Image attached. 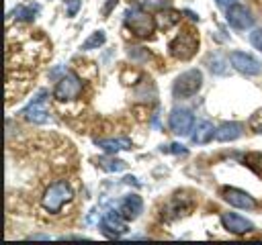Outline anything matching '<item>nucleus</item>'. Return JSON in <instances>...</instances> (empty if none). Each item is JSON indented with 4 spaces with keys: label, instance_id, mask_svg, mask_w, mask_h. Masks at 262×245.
I'll list each match as a JSON object with an SVG mask.
<instances>
[{
    "label": "nucleus",
    "instance_id": "obj_8",
    "mask_svg": "<svg viewBox=\"0 0 262 245\" xmlns=\"http://www.w3.org/2000/svg\"><path fill=\"white\" fill-rule=\"evenodd\" d=\"M168 125H170L172 133H176V135H188L192 131V125H194L192 112L186 110V108H174L170 112Z\"/></svg>",
    "mask_w": 262,
    "mask_h": 245
},
{
    "label": "nucleus",
    "instance_id": "obj_18",
    "mask_svg": "<svg viewBox=\"0 0 262 245\" xmlns=\"http://www.w3.org/2000/svg\"><path fill=\"white\" fill-rule=\"evenodd\" d=\"M37 12H39V6L37 4H20L12 12H8V16H12L16 20H33Z\"/></svg>",
    "mask_w": 262,
    "mask_h": 245
},
{
    "label": "nucleus",
    "instance_id": "obj_21",
    "mask_svg": "<svg viewBox=\"0 0 262 245\" xmlns=\"http://www.w3.org/2000/svg\"><path fill=\"white\" fill-rule=\"evenodd\" d=\"M104 41H106L104 31H96V33H92V35L82 43V49H84V51H88V49H98L100 45H104Z\"/></svg>",
    "mask_w": 262,
    "mask_h": 245
},
{
    "label": "nucleus",
    "instance_id": "obj_15",
    "mask_svg": "<svg viewBox=\"0 0 262 245\" xmlns=\"http://www.w3.org/2000/svg\"><path fill=\"white\" fill-rule=\"evenodd\" d=\"M242 133H244L242 122L229 120V122H221V125L215 129V139L221 141V143H227V141H235L237 137H242Z\"/></svg>",
    "mask_w": 262,
    "mask_h": 245
},
{
    "label": "nucleus",
    "instance_id": "obj_11",
    "mask_svg": "<svg viewBox=\"0 0 262 245\" xmlns=\"http://www.w3.org/2000/svg\"><path fill=\"white\" fill-rule=\"evenodd\" d=\"M221 196H223L225 202H229V204L235 206V208H244V210L256 208V200H254L248 192H244V190H239V188H223V190H221Z\"/></svg>",
    "mask_w": 262,
    "mask_h": 245
},
{
    "label": "nucleus",
    "instance_id": "obj_1",
    "mask_svg": "<svg viewBox=\"0 0 262 245\" xmlns=\"http://www.w3.org/2000/svg\"><path fill=\"white\" fill-rule=\"evenodd\" d=\"M72 196H74V194H72V188H70L68 182H55V184H51V186L45 190V194H43V198H41V204H43V208H45L47 212L57 214V212L61 210V206L72 200Z\"/></svg>",
    "mask_w": 262,
    "mask_h": 245
},
{
    "label": "nucleus",
    "instance_id": "obj_26",
    "mask_svg": "<svg viewBox=\"0 0 262 245\" xmlns=\"http://www.w3.org/2000/svg\"><path fill=\"white\" fill-rule=\"evenodd\" d=\"M250 43H252L258 51H262V27L256 29L254 33H250Z\"/></svg>",
    "mask_w": 262,
    "mask_h": 245
},
{
    "label": "nucleus",
    "instance_id": "obj_3",
    "mask_svg": "<svg viewBox=\"0 0 262 245\" xmlns=\"http://www.w3.org/2000/svg\"><path fill=\"white\" fill-rule=\"evenodd\" d=\"M201 86H203L201 69H186L174 80L172 92H174L176 98H190L201 90Z\"/></svg>",
    "mask_w": 262,
    "mask_h": 245
},
{
    "label": "nucleus",
    "instance_id": "obj_28",
    "mask_svg": "<svg viewBox=\"0 0 262 245\" xmlns=\"http://www.w3.org/2000/svg\"><path fill=\"white\" fill-rule=\"evenodd\" d=\"M117 2H119V0H106L104 6H102V16H108V14L113 12V8L117 6Z\"/></svg>",
    "mask_w": 262,
    "mask_h": 245
},
{
    "label": "nucleus",
    "instance_id": "obj_19",
    "mask_svg": "<svg viewBox=\"0 0 262 245\" xmlns=\"http://www.w3.org/2000/svg\"><path fill=\"white\" fill-rule=\"evenodd\" d=\"M207 65H209V69H211L213 74H217V76H227V71H229L227 59H225L223 55H219V53L209 55V57H207Z\"/></svg>",
    "mask_w": 262,
    "mask_h": 245
},
{
    "label": "nucleus",
    "instance_id": "obj_14",
    "mask_svg": "<svg viewBox=\"0 0 262 245\" xmlns=\"http://www.w3.org/2000/svg\"><path fill=\"white\" fill-rule=\"evenodd\" d=\"M117 210L121 212L123 218L133 220V218H137V216L143 212V200H141L137 194H129V196H125V198L121 200V204H119Z\"/></svg>",
    "mask_w": 262,
    "mask_h": 245
},
{
    "label": "nucleus",
    "instance_id": "obj_25",
    "mask_svg": "<svg viewBox=\"0 0 262 245\" xmlns=\"http://www.w3.org/2000/svg\"><path fill=\"white\" fill-rule=\"evenodd\" d=\"M80 6H82V0H66V14L68 16H76Z\"/></svg>",
    "mask_w": 262,
    "mask_h": 245
},
{
    "label": "nucleus",
    "instance_id": "obj_23",
    "mask_svg": "<svg viewBox=\"0 0 262 245\" xmlns=\"http://www.w3.org/2000/svg\"><path fill=\"white\" fill-rule=\"evenodd\" d=\"M244 163H246L256 176L262 178V153H248V155L244 157Z\"/></svg>",
    "mask_w": 262,
    "mask_h": 245
},
{
    "label": "nucleus",
    "instance_id": "obj_9",
    "mask_svg": "<svg viewBox=\"0 0 262 245\" xmlns=\"http://www.w3.org/2000/svg\"><path fill=\"white\" fill-rule=\"evenodd\" d=\"M125 220H127V218H123L119 210H108V212H104L102 218H100V229H102V233L108 235V237H119V235L127 233V223H125Z\"/></svg>",
    "mask_w": 262,
    "mask_h": 245
},
{
    "label": "nucleus",
    "instance_id": "obj_22",
    "mask_svg": "<svg viewBox=\"0 0 262 245\" xmlns=\"http://www.w3.org/2000/svg\"><path fill=\"white\" fill-rule=\"evenodd\" d=\"M178 20H180V12H176V10H166V12L160 14V22H158V27L166 31V29L174 27Z\"/></svg>",
    "mask_w": 262,
    "mask_h": 245
},
{
    "label": "nucleus",
    "instance_id": "obj_2",
    "mask_svg": "<svg viewBox=\"0 0 262 245\" xmlns=\"http://www.w3.org/2000/svg\"><path fill=\"white\" fill-rule=\"evenodd\" d=\"M125 24L131 29V33H135L137 37H149L156 27H158V20L149 14V12H143L139 8H129L125 12Z\"/></svg>",
    "mask_w": 262,
    "mask_h": 245
},
{
    "label": "nucleus",
    "instance_id": "obj_20",
    "mask_svg": "<svg viewBox=\"0 0 262 245\" xmlns=\"http://www.w3.org/2000/svg\"><path fill=\"white\" fill-rule=\"evenodd\" d=\"M98 167H102L104 172H123L127 167V163L123 159H117V157H98L96 159Z\"/></svg>",
    "mask_w": 262,
    "mask_h": 245
},
{
    "label": "nucleus",
    "instance_id": "obj_6",
    "mask_svg": "<svg viewBox=\"0 0 262 245\" xmlns=\"http://www.w3.org/2000/svg\"><path fill=\"white\" fill-rule=\"evenodd\" d=\"M229 61H231V65H233L239 74H244V76H258V74L262 71V63H260L254 55L244 53V51H231V53H229Z\"/></svg>",
    "mask_w": 262,
    "mask_h": 245
},
{
    "label": "nucleus",
    "instance_id": "obj_7",
    "mask_svg": "<svg viewBox=\"0 0 262 245\" xmlns=\"http://www.w3.org/2000/svg\"><path fill=\"white\" fill-rule=\"evenodd\" d=\"M45 96H47V92L41 90V92L37 94V98L23 110V114H25L27 120H31V122H35V125H45V122H49V110H47V106H45Z\"/></svg>",
    "mask_w": 262,
    "mask_h": 245
},
{
    "label": "nucleus",
    "instance_id": "obj_16",
    "mask_svg": "<svg viewBox=\"0 0 262 245\" xmlns=\"http://www.w3.org/2000/svg\"><path fill=\"white\" fill-rule=\"evenodd\" d=\"M215 137V129L209 120H196L192 125V133H190V141L196 145H205Z\"/></svg>",
    "mask_w": 262,
    "mask_h": 245
},
{
    "label": "nucleus",
    "instance_id": "obj_10",
    "mask_svg": "<svg viewBox=\"0 0 262 245\" xmlns=\"http://www.w3.org/2000/svg\"><path fill=\"white\" fill-rule=\"evenodd\" d=\"M227 22L235 31H246V29H250L254 24V16L246 6L231 4V6H227Z\"/></svg>",
    "mask_w": 262,
    "mask_h": 245
},
{
    "label": "nucleus",
    "instance_id": "obj_5",
    "mask_svg": "<svg viewBox=\"0 0 262 245\" xmlns=\"http://www.w3.org/2000/svg\"><path fill=\"white\" fill-rule=\"evenodd\" d=\"M80 92H82V82H80V78H78L76 74H66V76H61L59 82L55 84L53 96H55L57 100L66 102V100L78 98Z\"/></svg>",
    "mask_w": 262,
    "mask_h": 245
},
{
    "label": "nucleus",
    "instance_id": "obj_24",
    "mask_svg": "<svg viewBox=\"0 0 262 245\" xmlns=\"http://www.w3.org/2000/svg\"><path fill=\"white\" fill-rule=\"evenodd\" d=\"M127 55H129L131 59H149V53H147L143 47H129Z\"/></svg>",
    "mask_w": 262,
    "mask_h": 245
},
{
    "label": "nucleus",
    "instance_id": "obj_4",
    "mask_svg": "<svg viewBox=\"0 0 262 245\" xmlns=\"http://www.w3.org/2000/svg\"><path fill=\"white\" fill-rule=\"evenodd\" d=\"M196 45H199V37L192 31H184L170 41V53L176 59H188L194 55Z\"/></svg>",
    "mask_w": 262,
    "mask_h": 245
},
{
    "label": "nucleus",
    "instance_id": "obj_29",
    "mask_svg": "<svg viewBox=\"0 0 262 245\" xmlns=\"http://www.w3.org/2000/svg\"><path fill=\"white\" fill-rule=\"evenodd\" d=\"M233 2H235V0H217V4H219V6H231Z\"/></svg>",
    "mask_w": 262,
    "mask_h": 245
},
{
    "label": "nucleus",
    "instance_id": "obj_27",
    "mask_svg": "<svg viewBox=\"0 0 262 245\" xmlns=\"http://www.w3.org/2000/svg\"><path fill=\"white\" fill-rule=\"evenodd\" d=\"M162 151H164V153H182V155H184V153H186V147L180 145V143H170V145H166V147L162 145Z\"/></svg>",
    "mask_w": 262,
    "mask_h": 245
},
{
    "label": "nucleus",
    "instance_id": "obj_13",
    "mask_svg": "<svg viewBox=\"0 0 262 245\" xmlns=\"http://www.w3.org/2000/svg\"><path fill=\"white\" fill-rule=\"evenodd\" d=\"M192 204H194L192 198H188V196H184V194H176V196H172V200L162 208V216H166V218H176V216L188 212V210L192 208Z\"/></svg>",
    "mask_w": 262,
    "mask_h": 245
},
{
    "label": "nucleus",
    "instance_id": "obj_12",
    "mask_svg": "<svg viewBox=\"0 0 262 245\" xmlns=\"http://www.w3.org/2000/svg\"><path fill=\"white\" fill-rule=\"evenodd\" d=\"M221 225L225 227V231L235 233V235H244V233H250L254 229L252 220H248L246 216L235 214V212H223L221 214Z\"/></svg>",
    "mask_w": 262,
    "mask_h": 245
},
{
    "label": "nucleus",
    "instance_id": "obj_17",
    "mask_svg": "<svg viewBox=\"0 0 262 245\" xmlns=\"http://www.w3.org/2000/svg\"><path fill=\"white\" fill-rule=\"evenodd\" d=\"M100 149H104L106 153H119L125 149H131V139L127 137H117V139H96L94 141Z\"/></svg>",
    "mask_w": 262,
    "mask_h": 245
}]
</instances>
